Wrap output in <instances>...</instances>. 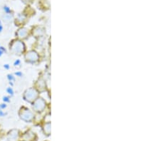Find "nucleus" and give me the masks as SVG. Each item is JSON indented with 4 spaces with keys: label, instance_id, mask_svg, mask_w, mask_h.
I'll use <instances>...</instances> for the list:
<instances>
[{
    "label": "nucleus",
    "instance_id": "nucleus-6",
    "mask_svg": "<svg viewBox=\"0 0 160 141\" xmlns=\"http://www.w3.org/2000/svg\"><path fill=\"white\" fill-rule=\"evenodd\" d=\"M16 35L17 38H18V39H27V37L29 36V29L26 27L20 28V29H19L18 31L16 32Z\"/></svg>",
    "mask_w": 160,
    "mask_h": 141
},
{
    "label": "nucleus",
    "instance_id": "nucleus-9",
    "mask_svg": "<svg viewBox=\"0 0 160 141\" xmlns=\"http://www.w3.org/2000/svg\"><path fill=\"white\" fill-rule=\"evenodd\" d=\"M26 18L24 17L23 15H19V18L17 19V20L16 21V24H17V26H20L21 25V24H24V23H25V21H24V20Z\"/></svg>",
    "mask_w": 160,
    "mask_h": 141
},
{
    "label": "nucleus",
    "instance_id": "nucleus-8",
    "mask_svg": "<svg viewBox=\"0 0 160 141\" xmlns=\"http://www.w3.org/2000/svg\"><path fill=\"white\" fill-rule=\"evenodd\" d=\"M45 31L43 30L42 28L41 27H36L34 29V30H33V35L35 36L36 37H38V36H41L44 34Z\"/></svg>",
    "mask_w": 160,
    "mask_h": 141
},
{
    "label": "nucleus",
    "instance_id": "nucleus-10",
    "mask_svg": "<svg viewBox=\"0 0 160 141\" xmlns=\"http://www.w3.org/2000/svg\"><path fill=\"white\" fill-rule=\"evenodd\" d=\"M17 135H18L17 131H15V130H14V131H11V132L9 133V140H14V139H16L17 138Z\"/></svg>",
    "mask_w": 160,
    "mask_h": 141
},
{
    "label": "nucleus",
    "instance_id": "nucleus-3",
    "mask_svg": "<svg viewBox=\"0 0 160 141\" xmlns=\"http://www.w3.org/2000/svg\"><path fill=\"white\" fill-rule=\"evenodd\" d=\"M46 107V102L42 98L38 97L32 103V108L34 111L37 113H41L44 111Z\"/></svg>",
    "mask_w": 160,
    "mask_h": 141
},
{
    "label": "nucleus",
    "instance_id": "nucleus-2",
    "mask_svg": "<svg viewBox=\"0 0 160 141\" xmlns=\"http://www.w3.org/2000/svg\"><path fill=\"white\" fill-rule=\"evenodd\" d=\"M39 96V91L36 88L32 87L26 89L24 93V100L29 103H33L34 100L37 98Z\"/></svg>",
    "mask_w": 160,
    "mask_h": 141
},
{
    "label": "nucleus",
    "instance_id": "nucleus-11",
    "mask_svg": "<svg viewBox=\"0 0 160 141\" xmlns=\"http://www.w3.org/2000/svg\"><path fill=\"white\" fill-rule=\"evenodd\" d=\"M1 29H2V27H1V25H0V32H1Z\"/></svg>",
    "mask_w": 160,
    "mask_h": 141
},
{
    "label": "nucleus",
    "instance_id": "nucleus-1",
    "mask_svg": "<svg viewBox=\"0 0 160 141\" xmlns=\"http://www.w3.org/2000/svg\"><path fill=\"white\" fill-rule=\"evenodd\" d=\"M9 50L12 54L20 56L25 52L26 46L24 43L20 39H14L11 42Z\"/></svg>",
    "mask_w": 160,
    "mask_h": 141
},
{
    "label": "nucleus",
    "instance_id": "nucleus-7",
    "mask_svg": "<svg viewBox=\"0 0 160 141\" xmlns=\"http://www.w3.org/2000/svg\"><path fill=\"white\" fill-rule=\"evenodd\" d=\"M36 86V88L38 91H44V89L46 88V83H45V81L43 79H38Z\"/></svg>",
    "mask_w": 160,
    "mask_h": 141
},
{
    "label": "nucleus",
    "instance_id": "nucleus-4",
    "mask_svg": "<svg viewBox=\"0 0 160 141\" xmlns=\"http://www.w3.org/2000/svg\"><path fill=\"white\" fill-rule=\"evenodd\" d=\"M19 116L21 120H24L26 122H31L34 118V113L29 108L26 107H22L20 109L19 111Z\"/></svg>",
    "mask_w": 160,
    "mask_h": 141
},
{
    "label": "nucleus",
    "instance_id": "nucleus-5",
    "mask_svg": "<svg viewBox=\"0 0 160 141\" xmlns=\"http://www.w3.org/2000/svg\"><path fill=\"white\" fill-rule=\"evenodd\" d=\"M24 58L26 62L30 63H35L39 60V55L36 51L31 50L29 51L24 56Z\"/></svg>",
    "mask_w": 160,
    "mask_h": 141
}]
</instances>
